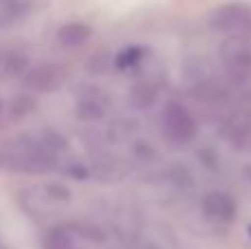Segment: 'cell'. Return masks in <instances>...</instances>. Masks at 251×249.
I'll use <instances>...</instances> for the list:
<instances>
[{
	"mask_svg": "<svg viewBox=\"0 0 251 249\" xmlns=\"http://www.w3.org/2000/svg\"><path fill=\"white\" fill-rule=\"evenodd\" d=\"M55 166V148L51 146L47 132L42 139L11 141L4 150H0V168L11 172H26V174H42Z\"/></svg>",
	"mask_w": 251,
	"mask_h": 249,
	"instance_id": "6da1fadb",
	"label": "cell"
},
{
	"mask_svg": "<svg viewBox=\"0 0 251 249\" xmlns=\"http://www.w3.org/2000/svg\"><path fill=\"white\" fill-rule=\"evenodd\" d=\"M161 128L168 141L176 146H185L199 135V122L181 101H168L161 113Z\"/></svg>",
	"mask_w": 251,
	"mask_h": 249,
	"instance_id": "7a4b0ae2",
	"label": "cell"
},
{
	"mask_svg": "<svg viewBox=\"0 0 251 249\" xmlns=\"http://www.w3.org/2000/svg\"><path fill=\"white\" fill-rule=\"evenodd\" d=\"M223 64L227 75L236 84H245L251 79V47L243 40V35H231L221 49Z\"/></svg>",
	"mask_w": 251,
	"mask_h": 249,
	"instance_id": "3957f363",
	"label": "cell"
},
{
	"mask_svg": "<svg viewBox=\"0 0 251 249\" xmlns=\"http://www.w3.org/2000/svg\"><path fill=\"white\" fill-rule=\"evenodd\" d=\"M66 79H69L66 66L57 62H42L26 71L22 77V86L29 93H55Z\"/></svg>",
	"mask_w": 251,
	"mask_h": 249,
	"instance_id": "277c9868",
	"label": "cell"
},
{
	"mask_svg": "<svg viewBox=\"0 0 251 249\" xmlns=\"http://www.w3.org/2000/svg\"><path fill=\"white\" fill-rule=\"evenodd\" d=\"M209 25L225 35H245L251 31V9L243 2H229L218 7L209 18Z\"/></svg>",
	"mask_w": 251,
	"mask_h": 249,
	"instance_id": "5b68a950",
	"label": "cell"
},
{
	"mask_svg": "<svg viewBox=\"0 0 251 249\" xmlns=\"http://www.w3.org/2000/svg\"><path fill=\"white\" fill-rule=\"evenodd\" d=\"M201 210H203L205 219L212 221L214 225H229L236 221V201L229 197L227 192H221V190H214V192H207L201 201Z\"/></svg>",
	"mask_w": 251,
	"mask_h": 249,
	"instance_id": "8992f818",
	"label": "cell"
},
{
	"mask_svg": "<svg viewBox=\"0 0 251 249\" xmlns=\"http://www.w3.org/2000/svg\"><path fill=\"white\" fill-rule=\"evenodd\" d=\"M110 106V100L101 88H82L75 106V115L84 122H100Z\"/></svg>",
	"mask_w": 251,
	"mask_h": 249,
	"instance_id": "52a82bcc",
	"label": "cell"
},
{
	"mask_svg": "<svg viewBox=\"0 0 251 249\" xmlns=\"http://www.w3.org/2000/svg\"><path fill=\"white\" fill-rule=\"evenodd\" d=\"M91 38H93V26L86 25V22H66L57 31V42L66 49L84 47Z\"/></svg>",
	"mask_w": 251,
	"mask_h": 249,
	"instance_id": "ba28073f",
	"label": "cell"
},
{
	"mask_svg": "<svg viewBox=\"0 0 251 249\" xmlns=\"http://www.w3.org/2000/svg\"><path fill=\"white\" fill-rule=\"evenodd\" d=\"M156 97H159V88H156V84H152L150 79H141V82H137L132 88H130L128 104L132 106L134 110H146L154 104Z\"/></svg>",
	"mask_w": 251,
	"mask_h": 249,
	"instance_id": "9c48e42d",
	"label": "cell"
},
{
	"mask_svg": "<svg viewBox=\"0 0 251 249\" xmlns=\"http://www.w3.org/2000/svg\"><path fill=\"white\" fill-rule=\"evenodd\" d=\"M33 0H0V25H11L31 13Z\"/></svg>",
	"mask_w": 251,
	"mask_h": 249,
	"instance_id": "30bf717a",
	"label": "cell"
},
{
	"mask_svg": "<svg viewBox=\"0 0 251 249\" xmlns=\"http://www.w3.org/2000/svg\"><path fill=\"white\" fill-rule=\"evenodd\" d=\"M44 249H82L77 245V241L73 238V234L69 229H62V227H55L44 236V243H42Z\"/></svg>",
	"mask_w": 251,
	"mask_h": 249,
	"instance_id": "8fae6325",
	"label": "cell"
},
{
	"mask_svg": "<svg viewBox=\"0 0 251 249\" xmlns=\"http://www.w3.org/2000/svg\"><path fill=\"white\" fill-rule=\"evenodd\" d=\"M143 57H146V49L143 47H128L117 55V62H115V64H117V69H122V71H130V69H134Z\"/></svg>",
	"mask_w": 251,
	"mask_h": 249,
	"instance_id": "7c38bea8",
	"label": "cell"
},
{
	"mask_svg": "<svg viewBox=\"0 0 251 249\" xmlns=\"http://www.w3.org/2000/svg\"><path fill=\"white\" fill-rule=\"evenodd\" d=\"M33 108L35 101L31 95H16L11 100V104H9V115H11V119H22L29 113H33Z\"/></svg>",
	"mask_w": 251,
	"mask_h": 249,
	"instance_id": "4fadbf2b",
	"label": "cell"
},
{
	"mask_svg": "<svg viewBox=\"0 0 251 249\" xmlns=\"http://www.w3.org/2000/svg\"><path fill=\"white\" fill-rule=\"evenodd\" d=\"M2 69L4 73L9 75H20V73H26V60L20 55V53H7L2 57Z\"/></svg>",
	"mask_w": 251,
	"mask_h": 249,
	"instance_id": "5bb4252c",
	"label": "cell"
},
{
	"mask_svg": "<svg viewBox=\"0 0 251 249\" xmlns=\"http://www.w3.org/2000/svg\"><path fill=\"white\" fill-rule=\"evenodd\" d=\"M243 132H245V137H247V141H251V122H247V124H245Z\"/></svg>",
	"mask_w": 251,
	"mask_h": 249,
	"instance_id": "9a60e30c",
	"label": "cell"
},
{
	"mask_svg": "<svg viewBox=\"0 0 251 249\" xmlns=\"http://www.w3.org/2000/svg\"><path fill=\"white\" fill-rule=\"evenodd\" d=\"M2 115H4V104H2V100H0V122H2Z\"/></svg>",
	"mask_w": 251,
	"mask_h": 249,
	"instance_id": "2e32d148",
	"label": "cell"
},
{
	"mask_svg": "<svg viewBox=\"0 0 251 249\" xmlns=\"http://www.w3.org/2000/svg\"><path fill=\"white\" fill-rule=\"evenodd\" d=\"M249 236H251V225H249Z\"/></svg>",
	"mask_w": 251,
	"mask_h": 249,
	"instance_id": "e0dca14e",
	"label": "cell"
}]
</instances>
